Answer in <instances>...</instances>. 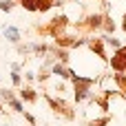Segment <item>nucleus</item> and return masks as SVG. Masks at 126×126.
Wrapping results in <instances>:
<instances>
[{
  "label": "nucleus",
  "instance_id": "nucleus-8",
  "mask_svg": "<svg viewBox=\"0 0 126 126\" xmlns=\"http://www.w3.org/2000/svg\"><path fill=\"white\" fill-rule=\"evenodd\" d=\"M22 4H24V9L27 11H38V4H35V0H20Z\"/></svg>",
  "mask_w": 126,
  "mask_h": 126
},
{
  "label": "nucleus",
  "instance_id": "nucleus-18",
  "mask_svg": "<svg viewBox=\"0 0 126 126\" xmlns=\"http://www.w3.org/2000/svg\"><path fill=\"white\" fill-rule=\"evenodd\" d=\"M124 31H126V16H124Z\"/></svg>",
  "mask_w": 126,
  "mask_h": 126
},
{
  "label": "nucleus",
  "instance_id": "nucleus-7",
  "mask_svg": "<svg viewBox=\"0 0 126 126\" xmlns=\"http://www.w3.org/2000/svg\"><path fill=\"white\" fill-rule=\"evenodd\" d=\"M20 97H22V100H27V102H33V100H35V93H33L31 89H24V91L20 93Z\"/></svg>",
  "mask_w": 126,
  "mask_h": 126
},
{
  "label": "nucleus",
  "instance_id": "nucleus-15",
  "mask_svg": "<svg viewBox=\"0 0 126 126\" xmlns=\"http://www.w3.org/2000/svg\"><path fill=\"white\" fill-rule=\"evenodd\" d=\"M109 124V117H104V120H97V122H93V126H106Z\"/></svg>",
  "mask_w": 126,
  "mask_h": 126
},
{
  "label": "nucleus",
  "instance_id": "nucleus-1",
  "mask_svg": "<svg viewBox=\"0 0 126 126\" xmlns=\"http://www.w3.org/2000/svg\"><path fill=\"white\" fill-rule=\"evenodd\" d=\"M71 80L75 82V100H78V102L86 100V97H89V86L95 84V78H80V75L73 73Z\"/></svg>",
  "mask_w": 126,
  "mask_h": 126
},
{
  "label": "nucleus",
  "instance_id": "nucleus-3",
  "mask_svg": "<svg viewBox=\"0 0 126 126\" xmlns=\"http://www.w3.org/2000/svg\"><path fill=\"white\" fill-rule=\"evenodd\" d=\"M4 38H7L9 42L18 44V42H20V31H18L16 27H7V29H4Z\"/></svg>",
  "mask_w": 126,
  "mask_h": 126
},
{
  "label": "nucleus",
  "instance_id": "nucleus-17",
  "mask_svg": "<svg viewBox=\"0 0 126 126\" xmlns=\"http://www.w3.org/2000/svg\"><path fill=\"white\" fill-rule=\"evenodd\" d=\"M24 117H27V122H29V124H35V117H33V115H29V113H24Z\"/></svg>",
  "mask_w": 126,
  "mask_h": 126
},
{
  "label": "nucleus",
  "instance_id": "nucleus-16",
  "mask_svg": "<svg viewBox=\"0 0 126 126\" xmlns=\"http://www.w3.org/2000/svg\"><path fill=\"white\" fill-rule=\"evenodd\" d=\"M58 58H60L62 62H66V60H69V55H66V51H58Z\"/></svg>",
  "mask_w": 126,
  "mask_h": 126
},
{
  "label": "nucleus",
  "instance_id": "nucleus-2",
  "mask_svg": "<svg viewBox=\"0 0 126 126\" xmlns=\"http://www.w3.org/2000/svg\"><path fill=\"white\" fill-rule=\"evenodd\" d=\"M111 64H113L115 71H126V47H120L117 49V53L113 55Z\"/></svg>",
  "mask_w": 126,
  "mask_h": 126
},
{
  "label": "nucleus",
  "instance_id": "nucleus-5",
  "mask_svg": "<svg viewBox=\"0 0 126 126\" xmlns=\"http://www.w3.org/2000/svg\"><path fill=\"white\" fill-rule=\"evenodd\" d=\"M102 20H104V16H91L89 18V27H93V29H97V27H102Z\"/></svg>",
  "mask_w": 126,
  "mask_h": 126
},
{
  "label": "nucleus",
  "instance_id": "nucleus-6",
  "mask_svg": "<svg viewBox=\"0 0 126 126\" xmlns=\"http://www.w3.org/2000/svg\"><path fill=\"white\" fill-rule=\"evenodd\" d=\"M58 0H35V4H38V11H47L51 4H55Z\"/></svg>",
  "mask_w": 126,
  "mask_h": 126
},
{
  "label": "nucleus",
  "instance_id": "nucleus-10",
  "mask_svg": "<svg viewBox=\"0 0 126 126\" xmlns=\"http://www.w3.org/2000/svg\"><path fill=\"white\" fill-rule=\"evenodd\" d=\"M104 29H106L109 33L115 29V22H113V18H104Z\"/></svg>",
  "mask_w": 126,
  "mask_h": 126
},
{
  "label": "nucleus",
  "instance_id": "nucleus-11",
  "mask_svg": "<svg viewBox=\"0 0 126 126\" xmlns=\"http://www.w3.org/2000/svg\"><path fill=\"white\" fill-rule=\"evenodd\" d=\"M11 7H13V0H2L0 2V9L2 11H11Z\"/></svg>",
  "mask_w": 126,
  "mask_h": 126
},
{
  "label": "nucleus",
  "instance_id": "nucleus-4",
  "mask_svg": "<svg viewBox=\"0 0 126 126\" xmlns=\"http://www.w3.org/2000/svg\"><path fill=\"white\" fill-rule=\"evenodd\" d=\"M53 73L60 75V78H71V75H73V71H66L62 64H53Z\"/></svg>",
  "mask_w": 126,
  "mask_h": 126
},
{
  "label": "nucleus",
  "instance_id": "nucleus-14",
  "mask_svg": "<svg viewBox=\"0 0 126 126\" xmlns=\"http://www.w3.org/2000/svg\"><path fill=\"white\" fill-rule=\"evenodd\" d=\"M115 80L120 82V86H124V89H126V78H124V75H115Z\"/></svg>",
  "mask_w": 126,
  "mask_h": 126
},
{
  "label": "nucleus",
  "instance_id": "nucleus-9",
  "mask_svg": "<svg viewBox=\"0 0 126 126\" xmlns=\"http://www.w3.org/2000/svg\"><path fill=\"white\" fill-rule=\"evenodd\" d=\"M93 51H95L100 58H104V60H106V53H104V47H102V42H95V44H93Z\"/></svg>",
  "mask_w": 126,
  "mask_h": 126
},
{
  "label": "nucleus",
  "instance_id": "nucleus-12",
  "mask_svg": "<svg viewBox=\"0 0 126 126\" xmlns=\"http://www.w3.org/2000/svg\"><path fill=\"white\" fill-rule=\"evenodd\" d=\"M104 42H106L109 47H113V49H120V42H117V40H113V38H104Z\"/></svg>",
  "mask_w": 126,
  "mask_h": 126
},
{
  "label": "nucleus",
  "instance_id": "nucleus-13",
  "mask_svg": "<svg viewBox=\"0 0 126 126\" xmlns=\"http://www.w3.org/2000/svg\"><path fill=\"white\" fill-rule=\"evenodd\" d=\"M11 82H13L16 86H20V73H18V71H13V73H11Z\"/></svg>",
  "mask_w": 126,
  "mask_h": 126
}]
</instances>
